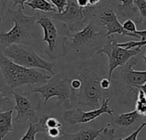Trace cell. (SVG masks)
<instances>
[{
	"instance_id": "6da1fadb",
	"label": "cell",
	"mask_w": 146,
	"mask_h": 140,
	"mask_svg": "<svg viewBox=\"0 0 146 140\" xmlns=\"http://www.w3.org/2000/svg\"><path fill=\"white\" fill-rule=\"evenodd\" d=\"M0 70L6 84L11 90L23 85L47 82L52 77L36 69L17 64L3 53H0Z\"/></svg>"
},
{
	"instance_id": "7a4b0ae2",
	"label": "cell",
	"mask_w": 146,
	"mask_h": 140,
	"mask_svg": "<svg viewBox=\"0 0 146 140\" xmlns=\"http://www.w3.org/2000/svg\"><path fill=\"white\" fill-rule=\"evenodd\" d=\"M19 6L17 11L6 8L10 19L14 23L13 28L5 33H0V45L8 47L13 44L29 45L33 39V30L36 25V16H27Z\"/></svg>"
},
{
	"instance_id": "3957f363",
	"label": "cell",
	"mask_w": 146,
	"mask_h": 140,
	"mask_svg": "<svg viewBox=\"0 0 146 140\" xmlns=\"http://www.w3.org/2000/svg\"><path fill=\"white\" fill-rule=\"evenodd\" d=\"M4 55L17 64L27 68L41 69L51 76L56 75L55 64L43 59L31 47L23 44H13L4 50Z\"/></svg>"
},
{
	"instance_id": "277c9868",
	"label": "cell",
	"mask_w": 146,
	"mask_h": 140,
	"mask_svg": "<svg viewBox=\"0 0 146 140\" xmlns=\"http://www.w3.org/2000/svg\"><path fill=\"white\" fill-rule=\"evenodd\" d=\"M78 78L81 81V87L78 94V103L94 109L98 108L104 91L100 85V78L92 69L85 67L78 75Z\"/></svg>"
},
{
	"instance_id": "5b68a950",
	"label": "cell",
	"mask_w": 146,
	"mask_h": 140,
	"mask_svg": "<svg viewBox=\"0 0 146 140\" xmlns=\"http://www.w3.org/2000/svg\"><path fill=\"white\" fill-rule=\"evenodd\" d=\"M106 42L92 51L93 54H106L108 58V79L112 80L113 73L118 67L124 66L131 58L140 52L141 48L126 49L118 46L114 35L107 37Z\"/></svg>"
},
{
	"instance_id": "8992f818",
	"label": "cell",
	"mask_w": 146,
	"mask_h": 140,
	"mask_svg": "<svg viewBox=\"0 0 146 140\" xmlns=\"http://www.w3.org/2000/svg\"><path fill=\"white\" fill-rule=\"evenodd\" d=\"M96 6L82 8L78 5L76 0H67V5L61 13H53L51 17L54 21L64 23L69 32L76 33L81 30L86 23L87 17L93 14Z\"/></svg>"
},
{
	"instance_id": "52a82bcc",
	"label": "cell",
	"mask_w": 146,
	"mask_h": 140,
	"mask_svg": "<svg viewBox=\"0 0 146 140\" xmlns=\"http://www.w3.org/2000/svg\"><path fill=\"white\" fill-rule=\"evenodd\" d=\"M31 92L40 94L44 98V104H46L52 97L56 96L58 106H69L73 90L70 88V81L68 78L56 74L51 77L45 85L35 88Z\"/></svg>"
},
{
	"instance_id": "ba28073f",
	"label": "cell",
	"mask_w": 146,
	"mask_h": 140,
	"mask_svg": "<svg viewBox=\"0 0 146 140\" xmlns=\"http://www.w3.org/2000/svg\"><path fill=\"white\" fill-rule=\"evenodd\" d=\"M11 93L16 102L15 109L17 112L15 118L16 122H37L40 119L36 114V109L40 107L38 93H33L31 91L20 93L14 90H12Z\"/></svg>"
},
{
	"instance_id": "9c48e42d",
	"label": "cell",
	"mask_w": 146,
	"mask_h": 140,
	"mask_svg": "<svg viewBox=\"0 0 146 140\" xmlns=\"http://www.w3.org/2000/svg\"><path fill=\"white\" fill-rule=\"evenodd\" d=\"M36 25H39L43 29L44 37L43 41L47 43L46 53L48 56L54 59L60 56H64L65 50L59 47L58 45V32L54 23V20L51 16L39 14L36 16Z\"/></svg>"
},
{
	"instance_id": "30bf717a",
	"label": "cell",
	"mask_w": 146,
	"mask_h": 140,
	"mask_svg": "<svg viewBox=\"0 0 146 140\" xmlns=\"http://www.w3.org/2000/svg\"><path fill=\"white\" fill-rule=\"evenodd\" d=\"M110 100V97L104 98L102 102L101 107L88 112H84L80 108L67 110L64 114V119L71 125H78L91 122L104 113L113 115V109L111 108L108 105Z\"/></svg>"
},
{
	"instance_id": "8fae6325",
	"label": "cell",
	"mask_w": 146,
	"mask_h": 140,
	"mask_svg": "<svg viewBox=\"0 0 146 140\" xmlns=\"http://www.w3.org/2000/svg\"><path fill=\"white\" fill-rule=\"evenodd\" d=\"M102 32H97L91 23L85 25L81 30L65 36V42H68V47L71 50L79 52L81 48L90 45L94 40L101 35Z\"/></svg>"
},
{
	"instance_id": "7c38bea8",
	"label": "cell",
	"mask_w": 146,
	"mask_h": 140,
	"mask_svg": "<svg viewBox=\"0 0 146 140\" xmlns=\"http://www.w3.org/2000/svg\"><path fill=\"white\" fill-rule=\"evenodd\" d=\"M100 23L108 30L107 33L104 35V37H108L109 35H113L114 34H117L121 36L141 39L140 36L125 30L122 24L119 22L116 13L112 10H105L100 14Z\"/></svg>"
},
{
	"instance_id": "4fadbf2b",
	"label": "cell",
	"mask_w": 146,
	"mask_h": 140,
	"mask_svg": "<svg viewBox=\"0 0 146 140\" xmlns=\"http://www.w3.org/2000/svg\"><path fill=\"white\" fill-rule=\"evenodd\" d=\"M137 63V59L129 60L125 67L119 72L120 79L128 86L137 88L146 83V71H135L133 65Z\"/></svg>"
},
{
	"instance_id": "5bb4252c",
	"label": "cell",
	"mask_w": 146,
	"mask_h": 140,
	"mask_svg": "<svg viewBox=\"0 0 146 140\" xmlns=\"http://www.w3.org/2000/svg\"><path fill=\"white\" fill-rule=\"evenodd\" d=\"M104 130V127L95 130V129H88V130H81L77 133H66L64 131L58 137V140H96L98 137H100L101 133Z\"/></svg>"
},
{
	"instance_id": "9a60e30c",
	"label": "cell",
	"mask_w": 146,
	"mask_h": 140,
	"mask_svg": "<svg viewBox=\"0 0 146 140\" xmlns=\"http://www.w3.org/2000/svg\"><path fill=\"white\" fill-rule=\"evenodd\" d=\"M143 116V115L140 114L135 109L131 112L121 113L119 115L115 116L113 119L112 122L110 124H108V125H119V126H122V127H129V126H131L136 121L142 119Z\"/></svg>"
},
{
	"instance_id": "2e32d148",
	"label": "cell",
	"mask_w": 146,
	"mask_h": 140,
	"mask_svg": "<svg viewBox=\"0 0 146 140\" xmlns=\"http://www.w3.org/2000/svg\"><path fill=\"white\" fill-rule=\"evenodd\" d=\"M46 118V116H43L35 123L29 122L28 131L20 140H36V135L38 133L46 132V128L45 126Z\"/></svg>"
},
{
	"instance_id": "e0dca14e",
	"label": "cell",
	"mask_w": 146,
	"mask_h": 140,
	"mask_svg": "<svg viewBox=\"0 0 146 140\" xmlns=\"http://www.w3.org/2000/svg\"><path fill=\"white\" fill-rule=\"evenodd\" d=\"M12 114L13 110L0 112V140H2L10 132L13 131Z\"/></svg>"
},
{
	"instance_id": "ac0fdd59",
	"label": "cell",
	"mask_w": 146,
	"mask_h": 140,
	"mask_svg": "<svg viewBox=\"0 0 146 140\" xmlns=\"http://www.w3.org/2000/svg\"><path fill=\"white\" fill-rule=\"evenodd\" d=\"M26 5L33 11L38 10L46 13H56V9L47 0H31L30 2L26 3Z\"/></svg>"
},
{
	"instance_id": "d6986e66",
	"label": "cell",
	"mask_w": 146,
	"mask_h": 140,
	"mask_svg": "<svg viewBox=\"0 0 146 140\" xmlns=\"http://www.w3.org/2000/svg\"><path fill=\"white\" fill-rule=\"evenodd\" d=\"M133 4L138 9L140 15L137 20V23L138 24H143L146 26V0H134Z\"/></svg>"
},
{
	"instance_id": "ffe728a7",
	"label": "cell",
	"mask_w": 146,
	"mask_h": 140,
	"mask_svg": "<svg viewBox=\"0 0 146 140\" xmlns=\"http://www.w3.org/2000/svg\"><path fill=\"white\" fill-rule=\"evenodd\" d=\"M146 45V40H138V41H128V42H124V43H118V46L123 48L126 49H133L136 47L141 48L142 46Z\"/></svg>"
},
{
	"instance_id": "44dd1931",
	"label": "cell",
	"mask_w": 146,
	"mask_h": 140,
	"mask_svg": "<svg viewBox=\"0 0 146 140\" xmlns=\"http://www.w3.org/2000/svg\"><path fill=\"white\" fill-rule=\"evenodd\" d=\"M45 126L47 129L49 128H53V127H62V124L56 119V118H53V117H47L46 118V120H45Z\"/></svg>"
},
{
	"instance_id": "7402d4cb",
	"label": "cell",
	"mask_w": 146,
	"mask_h": 140,
	"mask_svg": "<svg viewBox=\"0 0 146 140\" xmlns=\"http://www.w3.org/2000/svg\"><path fill=\"white\" fill-rule=\"evenodd\" d=\"M55 9H57L58 13H61L64 11L67 5V0H49Z\"/></svg>"
},
{
	"instance_id": "603a6c76",
	"label": "cell",
	"mask_w": 146,
	"mask_h": 140,
	"mask_svg": "<svg viewBox=\"0 0 146 140\" xmlns=\"http://www.w3.org/2000/svg\"><path fill=\"white\" fill-rule=\"evenodd\" d=\"M145 126H146V121L143 122V123H142V125H141L137 130H135L132 133H131L128 137H125V138H121V139H119V140H137V136H138V134H139L140 131L143 130V128L145 127Z\"/></svg>"
},
{
	"instance_id": "cb8c5ba5",
	"label": "cell",
	"mask_w": 146,
	"mask_h": 140,
	"mask_svg": "<svg viewBox=\"0 0 146 140\" xmlns=\"http://www.w3.org/2000/svg\"><path fill=\"white\" fill-rule=\"evenodd\" d=\"M8 102H11V98L8 97L7 93L3 89H0V112L4 106Z\"/></svg>"
},
{
	"instance_id": "d4e9b609",
	"label": "cell",
	"mask_w": 146,
	"mask_h": 140,
	"mask_svg": "<svg viewBox=\"0 0 146 140\" xmlns=\"http://www.w3.org/2000/svg\"><path fill=\"white\" fill-rule=\"evenodd\" d=\"M63 131L60 127H53V128H49L46 130L47 135L52 137V138H58L61 134Z\"/></svg>"
},
{
	"instance_id": "484cf974",
	"label": "cell",
	"mask_w": 146,
	"mask_h": 140,
	"mask_svg": "<svg viewBox=\"0 0 146 140\" xmlns=\"http://www.w3.org/2000/svg\"><path fill=\"white\" fill-rule=\"evenodd\" d=\"M133 3L134 0H119V9L122 11L133 9Z\"/></svg>"
},
{
	"instance_id": "4316f807",
	"label": "cell",
	"mask_w": 146,
	"mask_h": 140,
	"mask_svg": "<svg viewBox=\"0 0 146 140\" xmlns=\"http://www.w3.org/2000/svg\"><path fill=\"white\" fill-rule=\"evenodd\" d=\"M100 85L103 90H108L111 86V81L108 78H102L100 80Z\"/></svg>"
},
{
	"instance_id": "83f0119b",
	"label": "cell",
	"mask_w": 146,
	"mask_h": 140,
	"mask_svg": "<svg viewBox=\"0 0 146 140\" xmlns=\"http://www.w3.org/2000/svg\"><path fill=\"white\" fill-rule=\"evenodd\" d=\"M81 87V81L78 78L73 79L70 81V88L73 91H76L78 90H79Z\"/></svg>"
},
{
	"instance_id": "f1b7e54d",
	"label": "cell",
	"mask_w": 146,
	"mask_h": 140,
	"mask_svg": "<svg viewBox=\"0 0 146 140\" xmlns=\"http://www.w3.org/2000/svg\"><path fill=\"white\" fill-rule=\"evenodd\" d=\"M10 1H13L14 4H13V6H17V5H20L23 10L25 9V4L27 2H29V0H10Z\"/></svg>"
},
{
	"instance_id": "f546056e",
	"label": "cell",
	"mask_w": 146,
	"mask_h": 140,
	"mask_svg": "<svg viewBox=\"0 0 146 140\" xmlns=\"http://www.w3.org/2000/svg\"><path fill=\"white\" fill-rule=\"evenodd\" d=\"M76 2L78 5L82 8H85L89 6V0H76Z\"/></svg>"
},
{
	"instance_id": "4dcf8cb0",
	"label": "cell",
	"mask_w": 146,
	"mask_h": 140,
	"mask_svg": "<svg viewBox=\"0 0 146 140\" xmlns=\"http://www.w3.org/2000/svg\"><path fill=\"white\" fill-rule=\"evenodd\" d=\"M102 0H89V5L90 6H97Z\"/></svg>"
},
{
	"instance_id": "1f68e13d",
	"label": "cell",
	"mask_w": 146,
	"mask_h": 140,
	"mask_svg": "<svg viewBox=\"0 0 146 140\" xmlns=\"http://www.w3.org/2000/svg\"><path fill=\"white\" fill-rule=\"evenodd\" d=\"M0 10H6V0H0Z\"/></svg>"
},
{
	"instance_id": "d6a6232c",
	"label": "cell",
	"mask_w": 146,
	"mask_h": 140,
	"mask_svg": "<svg viewBox=\"0 0 146 140\" xmlns=\"http://www.w3.org/2000/svg\"><path fill=\"white\" fill-rule=\"evenodd\" d=\"M136 89H138V90H141L142 91H143L145 94H146V83H144L143 85H141V86H138V87H137Z\"/></svg>"
},
{
	"instance_id": "836d02e7",
	"label": "cell",
	"mask_w": 146,
	"mask_h": 140,
	"mask_svg": "<svg viewBox=\"0 0 146 140\" xmlns=\"http://www.w3.org/2000/svg\"><path fill=\"white\" fill-rule=\"evenodd\" d=\"M143 61H144V63L146 64V52H145V54L143 55Z\"/></svg>"
},
{
	"instance_id": "e575fe53",
	"label": "cell",
	"mask_w": 146,
	"mask_h": 140,
	"mask_svg": "<svg viewBox=\"0 0 146 140\" xmlns=\"http://www.w3.org/2000/svg\"><path fill=\"white\" fill-rule=\"evenodd\" d=\"M2 23V18H1V17H0V23Z\"/></svg>"
}]
</instances>
